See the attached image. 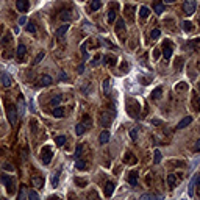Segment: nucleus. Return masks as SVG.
Listing matches in <instances>:
<instances>
[{"mask_svg":"<svg viewBox=\"0 0 200 200\" xmlns=\"http://www.w3.org/2000/svg\"><path fill=\"white\" fill-rule=\"evenodd\" d=\"M161 94H163V88L160 86V88H156L155 91L150 94V99H152V100H156L158 97H161Z\"/></svg>","mask_w":200,"mask_h":200,"instance_id":"nucleus-26","label":"nucleus"},{"mask_svg":"<svg viewBox=\"0 0 200 200\" xmlns=\"http://www.w3.org/2000/svg\"><path fill=\"white\" fill-rule=\"evenodd\" d=\"M42 58H44V53H39L38 57H36V59H34V63H36V64L41 63V61H42Z\"/></svg>","mask_w":200,"mask_h":200,"instance_id":"nucleus-49","label":"nucleus"},{"mask_svg":"<svg viewBox=\"0 0 200 200\" xmlns=\"http://www.w3.org/2000/svg\"><path fill=\"white\" fill-rule=\"evenodd\" d=\"M52 85V77L50 75H42L38 81H36V86H49Z\"/></svg>","mask_w":200,"mask_h":200,"instance_id":"nucleus-10","label":"nucleus"},{"mask_svg":"<svg viewBox=\"0 0 200 200\" xmlns=\"http://www.w3.org/2000/svg\"><path fill=\"white\" fill-rule=\"evenodd\" d=\"M191 122H192V117H191V116H186V117H183V119L178 122L177 128H178V130H181V128H184V127H188Z\"/></svg>","mask_w":200,"mask_h":200,"instance_id":"nucleus-14","label":"nucleus"},{"mask_svg":"<svg viewBox=\"0 0 200 200\" xmlns=\"http://www.w3.org/2000/svg\"><path fill=\"white\" fill-rule=\"evenodd\" d=\"M167 184H169V188H175V186L178 184V178L175 177V174H170L167 177Z\"/></svg>","mask_w":200,"mask_h":200,"instance_id":"nucleus-18","label":"nucleus"},{"mask_svg":"<svg viewBox=\"0 0 200 200\" xmlns=\"http://www.w3.org/2000/svg\"><path fill=\"white\" fill-rule=\"evenodd\" d=\"M100 6H102V2H100V0H91V5H89V8H91V11H97Z\"/></svg>","mask_w":200,"mask_h":200,"instance_id":"nucleus-27","label":"nucleus"},{"mask_svg":"<svg viewBox=\"0 0 200 200\" xmlns=\"http://www.w3.org/2000/svg\"><path fill=\"white\" fill-rule=\"evenodd\" d=\"M59 80L67 81V75H66V72H61V74H59Z\"/></svg>","mask_w":200,"mask_h":200,"instance_id":"nucleus-51","label":"nucleus"},{"mask_svg":"<svg viewBox=\"0 0 200 200\" xmlns=\"http://www.w3.org/2000/svg\"><path fill=\"white\" fill-rule=\"evenodd\" d=\"M75 183H77L78 186H86L88 184V181L86 180H81V178H75Z\"/></svg>","mask_w":200,"mask_h":200,"instance_id":"nucleus-45","label":"nucleus"},{"mask_svg":"<svg viewBox=\"0 0 200 200\" xmlns=\"http://www.w3.org/2000/svg\"><path fill=\"white\" fill-rule=\"evenodd\" d=\"M149 14H150V10L147 8V6H142V8L139 10V16H141L142 19H146Z\"/></svg>","mask_w":200,"mask_h":200,"instance_id":"nucleus-32","label":"nucleus"},{"mask_svg":"<svg viewBox=\"0 0 200 200\" xmlns=\"http://www.w3.org/2000/svg\"><path fill=\"white\" fill-rule=\"evenodd\" d=\"M78 72H80V74L83 72V64H80V66H78Z\"/></svg>","mask_w":200,"mask_h":200,"instance_id":"nucleus-57","label":"nucleus"},{"mask_svg":"<svg viewBox=\"0 0 200 200\" xmlns=\"http://www.w3.org/2000/svg\"><path fill=\"white\" fill-rule=\"evenodd\" d=\"M123 161H125L127 164H136V163H138V160L135 158V155L130 153V152H128V153H125V156H123Z\"/></svg>","mask_w":200,"mask_h":200,"instance_id":"nucleus-19","label":"nucleus"},{"mask_svg":"<svg viewBox=\"0 0 200 200\" xmlns=\"http://www.w3.org/2000/svg\"><path fill=\"white\" fill-rule=\"evenodd\" d=\"M183 30H184L186 33H191L192 30H194V27H192V24H191V22L184 20V22H183Z\"/></svg>","mask_w":200,"mask_h":200,"instance_id":"nucleus-31","label":"nucleus"},{"mask_svg":"<svg viewBox=\"0 0 200 200\" xmlns=\"http://www.w3.org/2000/svg\"><path fill=\"white\" fill-rule=\"evenodd\" d=\"M59 17L63 19V20H71V17H72V14H71V11H63L59 14Z\"/></svg>","mask_w":200,"mask_h":200,"instance_id":"nucleus-37","label":"nucleus"},{"mask_svg":"<svg viewBox=\"0 0 200 200\" xmlns=\"http://www.w3.org/2000/svg\"><path fill=\"white\" fill-rule=\"evenodd\" d=\"M75 167H77L78 170H85V169L88 167V164H86V161H81V160H78L77 163H75Z\"/></svg>","mask_w":200,"mask_h":200,"instance_id":"nucleus-33","label":"nucleus"},{"mask_svg":"<svg viewBox=\"0 0 200 200\" xmlns=\"http://www.w3.org/2000/svg\"><path fill=\"white\" fill-rule=\"evenodd\" d=\"M8 120L11 125H14L17 120V114H16V108L14 106H8Z\"/></svg>","mask_w":200,"mask_h":200,"instance_id":"nucleus-9","label":"nucleus"},{"mask_svg":"<svg viewBox=\"0 0 200 200\" xmlns=\"http://www.w3.org/2000/svg\"><path fill=\"white\" fill-rule=\"evenodd\" d=\"M199 24H200V16H199Z\"/></svg>","mask_w":200,"mask_h":200,"instance_id":"nucleus-60","label":"nucleus"},{"mask_svg":"<svg viewBox=\"0 0 200 200\" xmlns=\"http://www.w3.org/2000/svg\"><path fill=\"white\" fill-rule=\"evenodd\" d=\"M2 31H3V25L0 24V36H2Z\"/></svg>","mask_w":200,"mask_h":200,"instance_id":"nucleus-58","label":"nucleus"},{"mask_svg":"<svg viewBox=\"0 0 200 200\" xmlns=\"http://www.w3.org/2000/svg\"><path fill=\"white\" fill-rule=\"evenodd\" d=\"M67 28H69V25H67V24H64V25H61V27H59V28L57 30V36H58V38H61V36H64V33L67 31Z\"/></svg>","mask_w":200,"mask_h":200,"instance_id":"nucleus-28","label":"nucleus"},{"mask_svg":"<svg viewBox=\"0 0 200 200\" xmlns=\"http://www.w3.org/2000/svg\"><path fill=\"white\" fill-rule=\"evenodd\" d=\"M196 184H200V172L194 177V180H192L191 184H189V196H191V197L194 196V186H196Z\"/></svg>","mask_w":200,"mask_h":200,"instance_id":"nucleus-13","label":"nucleus"},{"mask_svg":"<svg viewBox=\"0 0 200 200\" xmlns=\"http://www.w3.org/2000/svg\"><path fill=\"white\" fill-rule=\"evenodd\" d=\"M196 6H197L196 0H184V2H183V11H184V14H188V16L194 14V13H196Z\"/></svg>","mask_w":200,"mask_h":200,"instance_id":"nucleus-4","label":"nucleus"},{"mask_svg":"<svg viewBox=\"0 0 200 200\" xmlns=\"http://www.w3.org/2000/svg\"><path fill=\"white\" fill-rule=\"evenodd\" d=\"M163 57L169 59L172 57V47H170V42L169 41H164V49H163Z\"/></svg>","mask_w":200,"mask_h":200,"instance_id":"nucleus-11","label":"nucleus"},{"mask_svg":"<svg viewBox=\"0 0 200 200\" xmlns=\"http://www.w3.org/2000/svg\"><path fill=\"white\" fill-rule=\"evenodd\" d=\"M153 197H155V196H152V194H144L141 199H153Z\"/></svg>","mask_w":200,"mask_h":200,"instance_id":"nucleus-55","label":"nucleus"},{"mask_svg":"<svg viewBox=\"0 0 200 200\" xmlns=\"http://www.w3.org/2000/svg\"><path fill=\"white\" fill-rule=\"evenodd\" d=\"M58 180H59V170L55 172V175L52 178V186H53V188H57V186H58Z\"/></svg>","mask_w":200,"mask_h":200,"instance_id":"nucleus-34","label":"nucleus"},{"mask_svg":"<svg viewBox=\"0 0 200 200\" xmlns=\"http://www.w3.org/2000/svg\"><path fill=\"white\" fill-rule=\"evenodd\" d=\"M109 80H105L103 81V91H105V94H108V91H109Z\"/></svg>","mask_w":200,"mask_h":200,"instance_id":"nucleus-46","label":"nucleus"},{"mask_svg":"<svg viewBox=\"0 0 200 200\" xmlns=\"http://www.w3.org/2000/svg\"><path fill=\"white\" fill-rule=\"evenodd\" d=\"M2 85L5 88H10L11 86V78H10L8 74H2Z\"/></svg>","mask_w":200,"mask_h":200,"instance_id":"nucleus-24","label":"nucleus"},{"mask_svg":"<svg viewBox=\"0 0 200 200\" xmlns=\"http://www.w3.org/2000/svg\"><path fill=\"white\" fill-rule=\"evenodd\" d=\"M161 161V152L160 150H155V156H153V163L155 164H158Z\"/></svg>","mask_w":200,"mask_h":200,"instance_id":"nucleus-41","label":"nucleus"},{"mask_svg":"<svg viewBox=\"0 0 200 200\" xmlns=\"http://www.w3.org/2000/svg\"><path fill=\"white\" fill-rule=\"evenodd\" d=\"M53 116L55 117H63L64 116V109L63 108H55L53 109Z\"/></svg>","mask_w":200,"mask_h":200,"instance_id":"nucleus-35","label":"nucleus"},{"mask_svg":"<svg viewBox=\"0 0 200 200\" xmlns=\"http://www.w3.org/2000/svg\"><path fill=\"white\" fill-rule=\"evenodd\" d=\"M160 34H161V31L158 30V28H155V30H152L150 38H152V39H158V38H160Z\"/></svg>","mask_w":200,"mask_h":200,"instance_id":"nucleus-40","label":"nucleus"},{"mask_svg":"<svg viewBox=\"0 0 200 200\" xmlns=\"http://www.w3.org/2000/svg\"><path fill=\"white\" fill-rule=\"evenodd\" d=\"M128 183L132 186H136L138 184V170H132L128 175Z\"/></svg>","mask_w":200,"mask_h":200,"instance_id":"nucleus-17","label":"nucleus"},{"mask_svg":"<svg viewBox=\"0 0 200 200\" xmlns=\"http://www.w3.org/2000/svg\"><path fill=\"white\" fill-rule=\"evenodd\" d=\"M3 167H5V169H8V170H13V169H14V167H13V166H11V164H5V166H3Z\"/></svg>","mask_w":200,"mask_h":200,"instance_id":"nucleus-56","label":"nucleus"},{"mask_svg":"<svg viewBox=\"0 0 200 200\" xmlns=\"http://www.w3.org/2000/svg\"><path fill=\"white\" fill-rule=\"evenodd\" d=\"M25 50H27V47H25L24 44H19V45H17V61H19V63H22V61H24Z\"/></svg>","mask_w":200,"mask_h":200,"instance_id":"nucleus-15","label":"nucleus"},{"mask_svg":"<svg viewBox=\"0 0 200 200\" xmlns=\"http://www.w3.org/2000/svg\"><path fill=\"white\" fill-rule=\"evenodd\" d=\"M85 130H86V125H85V123H77V125H75V135L81 136V135L85 133Z\"/></svg>","mask_w":200,"mask_h":200,"instance_id":"nucleus-25","label":"nucleus"},{"mask_svg":"<svg viewBox=\"0 0 200 200\" xmlns=\"http://www.w3.org/2000/svg\"><path fill=\"white\" fill-rule=\"evenodd\" d=\"M99 61H100V55H97V57L92 59V63H91V64H92V66H97V64H99Z\"/></svg>","mask_w":200,"mask_h":200,"instance_id":"nucleus-50","label":"nucleus"},{"mask_svg":"<svg viewBox=\"0 0 200 200\" xmlns=\"http://www.w3.org/2000/svg\"><path fill=\"white\" fill-rule=\"evenodd\" d=\"M28 199H31V200H36V199H38V194H36L34 191H30V192H28Z\"/></svg>","mask_w":200,"mask_h":200,"instance_id":"nucleus-47","label":"nucleus"},{"mask_svg":"<svg viewBox=\"0 0 200 200\" xmlns=\"http://www.w3.org/2000/svg\"><path fill=\"white\" fill-rule=\"evenodd\" d=\"M135 6L133 5H125V17L128 22H133L135 20Z\"/></svg>","mask_w":200,"mask_h":200,"instance_id":"nucleus-7","label":"nucleus"},{"mask_svg":"<svg viewBox=\"0 0 200 200\" xmlns=\"http://www.w3.org/2000/svg\"><path fill=\"white\" fill-rule=\"evenodd\" d=\"M25 113V105H24V99L19 97V114H24Z\"/></svg>","mask_w":200,"mask_h":200,"instance_id":"nucleus-38","label":"nucleus"},{"mask_svg":"<svg viewBox=\"0 0 200 200\" xmlns=\"http://www.w3.org/2000/svg\"><path fill=\"white\" fill-rule=\"evenodd\" d=\"M61 100H63V97H61V95H55V97L50 100V105H52V106H57Z\"/></svg>","mask_w":200,"mask_h":200,"instance_id":"nucleus-36","label":"nucleus"},{"mask_svg":"<svg viewBox=\"0 0 200 200\" xmlns=\"http://www.w3.org/2000/svg\"><path fill=\"white\" fill-rule=\"evenodd\" d=\"M177 61H178V63H177V71H180V69H181V61H183V59H181V58H178Z\"/></svg>","mask_w":200,"mask_h":200,"instance_id":"nucleus-53","label":"nucleus"},{"mask_svg":"<svg viewBox=\"0 0 200 200\" xmlns=\"http://www.w3.org/2000/svg\"><path fill=\"white\" fill-rule=\"evenodd\" d=\"M125 109H127V113L130 114V117H133V119H138V117H139L141 106H139V102H138V100L128 99L127 103H125Z\"/></svg>","mask_w":200,"mask_h":200,"instance_id":"nucleus-1","label":"nucleus"},{"mask_svg":"<svg viewBox=\"0 0 200 200\" xmlns=\"http://www.w3.org/2000/svg\"><path fill=\"white\" fill-rule=\"evenodd\" d=\"M99 141H100V144H106V142L109 141V133L106 132V130H105V132H102V133H100V136H99Z\"/></svg>","mask_w":200,"mask_h":200,"instance_id":"nucleus-23","label":"nucleus"},{"mask_svg":"<svg viewBox=\"0 0 200 200\" xmlns=\"http://www.w3.org/2000/svg\"><path fill=\"white\" fill-rule=\"evenodd\" d=\"M10 39H11V36H10V34H6V36L2 39V45H6V44L10 42Z\"/></svg>","mask_w":200,"mask_h":200,"instance_id":"nucleus-48","label":"nucleus"},{"mask_svg":"<svg viewBox=\"0 0 200 200\" xmlns=\"http://www.w3.org/2000/svg\"><path fill=\"white\" fill-rule=\"evenodd\" d=\"M194 152H200V139L196 142V146H194Z\"/></svg>","mask_w":200,"mask_h":200,"instance_id":"nucleus-52","label":"nucleus"},{"mask_svg":"<svg viewBox=\"0 0 200 200\" xmlns=\"http://www.w3.org/2000/svg\"><path fill=\"white\" fill-rule=\"evenodd\" d=\"M116 3H114V8H113V6H111V8H109V13H108V22L109 24H113L114 22V20H116Z\"/></svg>","mask_w":200,"mask_h":200,"instance_id":"nucleus-21","label":"nucleus"},{"mask_svg":"<svg viewBox=\"0 0 200 200\" xmlns=\"http://www.w3.org/2000/svg\"><path fill=\"white\" fill-rule=\"evenodd\" d=\"M19 24H20V25H25V24H27V17H20V19H19Z\"/></svg>","mask_w":200,"mask_h":200,"instance_id":"nucleus-54","label":"nucleus"},{"mask_svg":"<svg viewBox=\"0 0 200 200\" xmlns=\"http://www.w3.org/2000/svg\"><path fill=\"white\" fill-rule=\"evenodd\" d=\"M153 8H155V13H156V14L161 16L163 13H164V3H163V0H155Z\"/></svg>","mask_w":200,"mask_h":200,"instance_id":"nucleus-12","label":"nucleus"},{"mask_svg":"<svg viewBox=\"0 0 200 200\" xmlns=\"http://www.w3.org/2000/svg\"><path fill=\"white\" fill-rule=\"evenodd\" d=\"M33 183H34V186H36V188H42V186H44V180H42V178H34V180H33Z\"/></svg>","mask_w":200,"mask_h":200,"instance_id":"nucleus-39","label":"nucleus"},{"mask_svg":"<svg viewBox=\"0 0 200 200\" xmlns=\"http://www.w3.org/2000/svg\"><path fill=\"white\" fill-rule=\"evenodd\" d=\"M164 2H166V3H174L175 0H164Z\"/></svg>","mask_w":200,"mask_h":200,"instance_id":"nucleus-59","label":"nucleus"},{"mask_svg":"<svg viewBox=\"0 0 200 200\" xmlns=\"http://www.w3.org/2000/svg\"><path fill=\"white\" fill-rule=\"evenodd\" d=\"M192 105L196 111H200V99L197 97V92H192Z\"/></svg>","mask_w":200,"mask_h":200,"instance_id":"nucleus-22","label":"nucleus"},{"mask_svg":"<svg viewBox=\"0 0 200 200\" xmlns=\"http://www.w3.org/2000/svg\"><path fill=\"white\" fill-rule=\"evenodd\" d=\"M52 156H53V152H52L50 146H45L42 150H41V160H42L44 164H49L50 160H52Z\"/></svg>","mask_w":200,"mask_h":200,"instance_id":"nucleus-5","label":"nucleus"},{"mask_svg":"<svg viewBox=\"0 0 200 200\" xmlns=\"http://www.w3.org/2000/svg\"><path fill=\"white\" fill-rule=\"evenodd\" d=\"M113 119H114V113L103 111V113H100L99 122H100V125H103V127H109V123H111V120H113Z\"/></svg>","mask_w":200,"mask_h":200,"instance_id":"nucleus-3","label":"nucleus"},{"mask_svg":"<svg viewBox=\"0 0 200 200\" xmlns=\"http://www.w3.org/2000/svg\"><path fill=\"white\" fill-rule=\"evenodd\" d=\"M189 50H197L200 47V39H192V41H188V44H186Z\"/></svg>","mask_w":200,"mask_h":200,"instance_id":"nucleus-16","label":"nucleus"},{"mask_svg":"<svg viewBox=\"0 0 200 200\" xmlns=\"http://www.w3.org/2000/svg\"><path fill=\"white\" fill-rule=\"evenodd\" d=\"M83 144H78L77 146V150H75V158H80V155H81V152H83Z\"/></svg>","mask_w":200,"mask_h":200,"instance_id":"nucleus-42","label":"nucleus"},{"mask_svg":"<svg viewBox=\"0 0 200 200\" xmlns=\"http://www.w3.org/2000/svg\"><path fill=\"white\" fill-rule=\"evenodd\" d=\"M2 183L6 186V191L10 192V194H14V191H16V188H14V178H13V175H2Z\"/></svg>","mask_w":200,"mask_h":200,"instance_id":"nucleus-2","label":"nucleus"},{"mask_svg":"<svg viewBox=\"0 0 200 200\" xmlns=\"http://www.w3.org/2000/svg\"><path fill=\"white\" fill-rule=\"evenodd\" d=\"M123 30H125V22H123L122 19H119V20L116 22V33L120 36V39H122V41L125 39V38H123Z\"/></svg>","mask_w":200,"mask_h":200,"instance_id":"nucleus-8","label":"nucleus"},{"mask_svg":"<svg viewBox=\"0 0 200 200\" xmlns=\"http://www.w3.org/2000/svg\"><path fill=\"white\" fill-rule=\"evenodd\" d=\"M130 138H132L133 141H136V138H138V128H133L132 132H130Z\"/></svg>","mask_w":200,"mask_h":200,"instance_id":"nucleus-44","label":"nucleus"},{"mask_svg":"<svg viewBox=\"0 0 200 200\" xmlns=\"http://www.w3.org/2000/svg\"><path fill=\"white\" fill-rule=\"evenodd\" d=\"M55 142H57L58 147H63L66 144V136H57V138H55Z\"/></svg>","mask_w":200,"mask_h":200,"instance_id":"nucleus-30","label":"nucleus"},{"mask_svg":"<svg viewBox=\"0 0 200 200\" xmlns=\"http://www.w3.org/2000/svg\"><path fill=\"white\" fill-rule=\"evenodd\" d=\"M114 188H116L114 183H111V181L106 183V186H105V196H106V197H111V194L114 192Z\"/></svg>","mask_w":200,"mask_h":200,"instance_id":"nucleus-20","label":"nucleus"},{"mask_svg":"<svg viewBox=\"0 0 200 200\" xmlns=\"http://www.w3.org/2000/svg\"><path fill=\"white\" fill-rule=\"evenodd\" d=\"M199 89H200V83H199Z\"/></svg>","mask_w":200,"mask_h":200,"instance_id":"nucleus-61","label":"nucleus"},{"mask_svg":"<svg viewBox=\"0 0 200 200\" xmlns=\"http://www.w3.org/2000/svg\"><path fill=\"white\" fill-rule=\"evenodd\" d=\"M16 8L20 13H27L28 8H30V2L28 0H16Z\"/></svg>","mask_w":200,"mask_h":200,"instance_id":"nucleus-6","label":"nucleus"},{"mask_svg":"<svg viewBox=\"0 0 200 200\" xmlns=\"http://www.w3.org/2000/svg\"><path fill=\"white\" fill-rule=\"evenodd\" d=\"M103 61H106V64H109V66H114L116 64V57H113V55H106V57L103 58Z\"/></svg>","mask_w":200,"mask_h":200,"instance_id":"nucleus-29","label":"nucleus"},{"mask_svg":"<svg viewBox=\"0 0 200 200\" xmlns=\"http://www.w3.org/2000/svg\"><path fill=\"white\" fill-rule=\"evenodd\" d=\"M27 31H30V33H34V31H36V27H34L33 22H28V24H27Z\"/></svg>","mask_w":200,"mask_h":200,"instance_id":"nucleus-43","label":"nucleus"}]
</instances>
